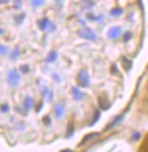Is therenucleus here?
I'll return each mask as SVG.
<instances>
[{"mask_svg":"<svg viewBox=\"0 0 148 152\" xmlns=\"http://www.w3.org/2000/svg\"><path fill=\"white\" fill-rule=\"evenodd\" d=\"M42 107H44V103H42V102H39L37 107H36V112H40V110L42 109Z\"/></svg>","mask_w":148,"mask_h":152,"instance_id":"27","label":"nucleus"},{"mask_svg":"<svg viewBox=\"0 0 148 152\" xmlns=\"http://www.w3.org/2000/svg\"><path fill=\"white\" fill-rule=\"evenodd\" d=\"M4 33H5V30H4V29H1V28H0V36H2V34H4Z\"/></svg>","mask_w":148,"mask_h":152,"instance_id":"30","label":"nucleus"},{"mask_svg":"<svg viewBox=\"0 0 148 152\" xmlns=\"http://www.w3.org/2000/svg\"><path fill=\"white\" fill-rule=\"evenodd\" d=\"M76 83L80 87H88L89 84H90V79H89V75L88 71L86 69H82L80 70V72L78 73V77H76Z\"/></svg>","mask_w":148,"mask_h":152,"instance_id":"2","label":"nucleus"},{"mask_svg":"<svg viewBox=\"0 0 148 152\" xmlns=\"http://www.w3.org/2000/svg\"><path fill=\"white\" fill-rule=\"evenodd\" d=\"M8 54V48L7 47H5V46L0 45V55H7Z\"/></svg>","mask_w":148,"mask_h":152,"instance_id":"22","label":"nucleus"},{"mask_svg":"<svg viewBox=\"0 0 148 152\" xmlns=\"http://www.w3.org/2000/svg\"><path fill=\"white\" fill-rule=\"evenodd\" d=\"M72 94H73V97L74 99H76V101H81V99H84V93H82L79 88H76V87H73L72 88Z\"/></svg>","mask_w":148,"mask_h":152,"instance_id":"8","label":"nucleus"},{"mask_svg":"<svg viewBox=\"0 0 148 152\" xmlns=\"http://www.w3.org/2000/svg\"><path fill=\"white\" fill-rule=\"evenodd\" d=\"M122 64H123L124 69H126V70H128V71H129V70L131 69V66H132V62L129 61V60H128V58H126V57H123V58H122Z\"/></svg>","mask_w":148,"mask_h":152,"instance_id":"17","label":"nucleus"},{"mask_svg":"<svg viewBox=\"0 0 148 152\" xmlns=\"http://www.w3.org/2000/svg\"><path fill=\"white\" fill-rule=\"evenodd\" d=\"M9 0H0V4H8Z\"/></svg>","mask_w":148,"mask_h":152,"instance_id":"29","label":"nucleus"},{"mask_svg":"<svg viewBox=\"0 0 148 152\" xmlns=\"http://www.w3.org/2000/svg\"><path fill=\"white\" fill-rule=\"evenodd\" d=\"M74 134V124L73 121H70L68 122V125H67V130H66V135L65 137L68 138V137H72Z\"/></svg>","mask_w":148,"mask_h":152,"instance_id":"13","label":"nucleus"},{"mask_svg":"<svg viewBox=\"0 0 148 152\" xmlns=\"http://www.w3.org/2000/svg\"><path fill=\"white\" fill-rule=\"evenodd\" d=\"M25 18V13H22V14H20L18 16H16V23L17 24H21L23 22V20Z\"/></svg>","mask_w":148,"mask_h":152,"instance_id":"21","label":"nucleus"},{"mask_svg":"<svg viewBox=\"0 0 148 152\" xmlns=\"http://www.w3.org/2000/svg\"><path fill=\"white\" fill-rule=\"evenodd\" d=\"M78 34H79V37H81L83 39H87V40H91V41H95L97 39L96 33L91 30V29H88V28L78 31Z\"/></svg>","mask_w":148,"mask_h":152,"instance_id":"3","label":"nucleus"},{"mask_svg":"<svg viewBox=\"0 0 148 152\" xmlns=\"http://www.w3.org/2000/svg\"><path fill=\"white\" fill-rule=\"evenodd\" d=\"M140 136L141 135L139 132H134L132 134V136H131V140H132V141H138V140L140 138Z\"/></svg>","mask_w":148,"mask_h":152,"instance_id":"24","label":"nucleus"},{"mask_svg":"<svg viewBox=\"0 0 148 152\" xmlns=\"http://www.w3.org/2000/svg\"><path fill=\"white\" fill-rule=\"evenodd\" d=\"M57 57H58V54L56 50H52L50 53L48 54V56H47V58H46V62H48V63H52V62H55L57 60Z\"/></svg>","mask_w":148,"mask_h":152,"instance_id":"12","label":"nucleus"},{"mask_svg":"<svg viewBox=\"0 0 148 152\" xmlns=\"http://www.w3.org/2000/svg\"><path fill=\"white\" fill-rule=\"evenodd\" d=\"M49 23H50V21H49L47 17H44L42 20H40V21L38 22V26H39V29H40L41 31H44L48 29Z\"/></svg>","mask_w":148,"mask_h":152,"instance_id":"9","label":"nucleus"},{"mask_svg":"<svg viewBox=\"0 0 148 152\" xmlns=\"http://www.w3.org/2000/svg\"><path fill=\"white\" fill-rule=\"evenodd\" d=\"M9 110H10V107L8 105L7 103H4V104L0 105V111H1L2 113H8Z\"/></svg>","mask_w":148,"mask_h":152,"instance_id":"19","label":"nucleus"},{"mask_svg":"<svg viewBox=\"0 0 148 152\" xmlns=\"http://www.w3.org/2000/svg\"><path fill=\"white\" fill-rule=\"evenodd\" d=\"M44 2H46V0H32V6L33 7H40V6H42Z\"/></svg>","mask_w":148,"mask_h":152,"instance_id":"20","label":"nucleus"},{"mask_svg":"<svg viewBox=\"0 0 148 152\" xmlns=\"http://www.w3.org/2000/svg\"><path fill=\"white\" fill-rule=\"evenodd\" d=\"M122 13H123V9L121 7H116V8H113L111 10V16H120L122 15Z\"/></svg>","mask_w":148,"mask_h":152,"instance_id":"16","label":"nucleus"},{"mask_svg":"<svg viewBox=\"0 0 148 152\" xmlns=\"http://www.w3.org/2000/svg\"><path fill=\"white\" fill-rule=\"evenodd\" d=\"M99 136V133H90V134H88V135H86V136L83 137V140H82V142L79 144V146H82V145H84L87 142H89V141H91L92 138H95V137Z\"/></svg>","mask_w":148,"mask_h":152,"instance_id":"10","label":"nucleus"},{"mask_svg":"<svg viewBox=\"0 0 148 152\" xmlns=\"http://www.w3.org/2000/svg\"><path fill=\"white\" fill-rule=\"evenodd\" d=\"M132 38V33L130 32V31H126V33H124V36H123V39H124V41H129L130 39Z\"/></svg>","mask_w":148,"mask_h":152,"instance_id":"23","label":"nucleus"},{"mask_svg":"<svg viewBox=\"0 0 148 152\" xmlns=\"http://www.w3.org/2000/svg\"><path fill=\"white\" fill-rule=\"evenodd\" d=\"M98 103H99V107L104 111H106L111 107V102L108 101L106 94H102V95L98 96Z\"/></svg>","mask_w":148,"mask_h":152,"instance_id":"4","label":"nucleus"},{"mask_svg":"<svg viewBox=\"0 0 148 152\" xmlns=\"http://www.w3.org/2000/svg\"><path fill=\"white\" fill-rule=\"evenodd\" d=\"M20 81H21V76H20L18 71L16 69H12L8 72L7 76V83L9 85V87H12V88L17 87L20 85Z\"/></svg>","mask_w":148,"mask_h":152,"instance_id":"1","label":"nucleus"},{"mask_svg":"<svg viewBox=\"0 0 148 152\" xmlns=\"http://www.w3.org/2000/svg\"><path fill=\"white\" fill-rule=\"evenodd\" d=\"M44 125L49 126V125L52 124V119H50V117H49V115H46V117H44Z\"/></svg>","mask_w":148,"mask_h":152,"instance_id":"26","label":"nucleus"},{"mask_svg":"<svg viewBox=\"0 0 148 152\" xmlns=\"http://www.w3.org/2000/svg\"><path fill=\"white\" fill-rule=\"evenodd\" d=\"M21 72H22V73H29L30 66L29 65H22V66H21Z\"/></svg>","mask_w":148,"mask_h":152,"instance_id":"25","label":"nucleus"},{"mask_svg":"<svg viewBox=\"0 0 148 152\" xmlns=\"http://www.w3.org/2000/svg\"><path fill=\"white\" fill-rule=\"evenodd\" d=\"M33 105H34V101H33V99L31 97V96H25V99H24V101H23V107L26 110V111H29V110H31L32 107H33Z\"/></svg>","mask_w":148,"mask_h":152,"instance_id":"6","label":"nucleus"},{"mask_svg":"<svg viewBox=\"0 0 148 152\" xmlns=\"http://www.w3.org/2000/svg\"><path fill=\"white\" fill-rule=\"evenodd\" d=\"M20 54H21L20 48H18V47H16L14 50L12 52V54H10V60H16V58L20 56Z\"/></svg>","mask_w":148,"mask_h":152,"instance_id":"18","label":"nucleus"},{"mask_svg":"<svg viewBox=\"0 0 148 152\" xmlns=\"http://www.w3.org/2000/svg\"><path fill=\"white\" fill-rule=\"evenodd\" d=\"M123 118H124V114L118 115V117H116V118H115V119H114V120H113V121H112L111 124H110V125L106 127V130L111 129V128H113L114 126H116L118 124H120V121H122V120H123Z\"/></svg>","mask_w":148,"mask_h":152,"instance_id":"11","label":"nucleus"},{"mask_svg":"<svg viewBox=\"0 0 148 152\" xmlns=\"http://www.w3.org/2000/svg\"><path fill=\"white\" fill-rule=\"evenodd\" d=\"M55 115H56V118H62L63 115H64V112H65V107L63 104H55Z\"/></svg>","mask_w":148,"mask_h":152,"instance_id":"7","label":"nucleus"},{"mask_svg":"<svg viewBox=\"0 0 148 152\" xmlns=\"http://www.w3.org/2000/svg\"><path fill=\"white\" fill-rule=\"evenodd\" d=\"M120 34H121V28L120 26H113L107 32V37H108V39H112V40L118 38Z\"/></svg>","mask_w":148,"mask_h":152,"instance_id":"5","label":"nucleus"},{"mask_svg":"<svg viewBox=\"0 0 148 152\" xmlns=\"http://www.w3.org/2000/svg\"><path fill=\"white\" fill-rule=\"evenodd\" d=\"M99 119H100V111H99V110H96L95 113H94V118L91 119V121H90L89 125H90V126H94Z\"/></svg>","mask_w":148,"mask_h":152,"instance_id":"15","label":"nucleus"},{"mask_svg":"<svg viewBox=\"0 0 148 152\" xmlns=\"http://www.w3.org/2000/svg\"><path fill=\"white\" fill-rule=\"evenodd\" d=\"M52 79H54L56 83H60V78H59V76L57 73H54V75H52Z\"/></svg>","mask_w":148,"mask_h":152,"instance_id":"28","label":"nucleus"},{"mask_svg":"<svg viewBox=\"0 0 148 152\" xmlns=\"http://www.w3.org/2000/svg\"><path fill=\"white\" fill-rule=\"evenodd\" d=\"M95 6V2L92 0H82V7L84 9H90Z\"/></svg>","mask_w":148,"mask_h":152,"instance_id":"14","label":"nucleus"}]
</instances>
